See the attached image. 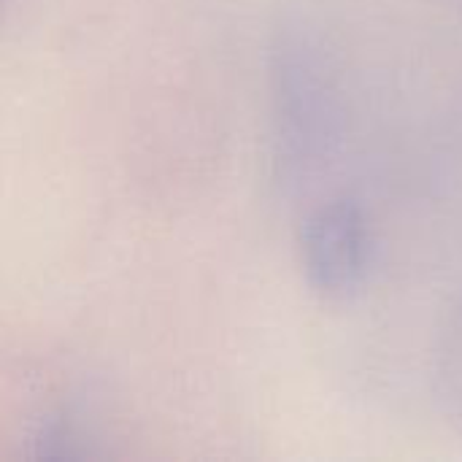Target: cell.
Wrapping results in <instances>:
<instances>
[{
  "label": "cell",
  "instance_id": "1",
  "mask_svg": "<svg viewBox=\"0 0 462 462\" xmlns=\"http://www.w3.org/2000/svg\"><path fill=\"white\" fill-rule=\"evenodd\" d=\"M371 260V225L355 200L336 198L309 211L300 227V265L322 300H352L368 279Z\"/></svg>",
  "mask_w": 462,
  "mask_h": 462
},
{
  "label": "cell",
  "instance_id": "2",
  "mask_svg": "<svg viewBox=\"0 0 462 462\" xmlns=\"http://www.w3.org/2000/svg\"><path fill=\"white\" fill-rule=\"evenodd\" d=\"M433 395L444 420L462 436V295L439 325L433 344Z\"/></svg>",
  "mask_w": 462,
  "mask_h": 462
}]
</instances>
